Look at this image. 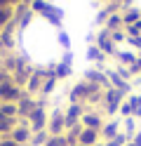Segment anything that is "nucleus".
Wrapping results in <instances>:
<instances>
[{
  "label": "nucleus",
  "mask_w": 141,
  "mask_h": 146,
  "mask_svg": "<svg viewBox=\"0 0 141 146\" xmlns=\"http://www.w3.org/2000/svg\"><path fill=\"white\" fill-rule=\"evenodd\" d=\"M125 94L120 92V90H115V87H106L103 90V99H101V111L106 113V115H115L118 111H120V106H122V102H125Z\"/></svg>",
  "instance_id": "f257e3e1"
},
{
  "label": "nucleus",
  "mask_w": 141,
  "mask_h": 146,
  "mask_svg": "<svg viewBox=\"0 0 141 146\" xmlns=\"http://www.w3.org/2000/svg\"><path fill=\"white\" fill-rule=\"evenodd\" d=\"M45 104H47L45 99H42V97H38V106L33 108V113L28 115V127H31V132H42V130H47L50 113H47Z\"/></svg>",
  "instance_id": "f03ea898"
},
{
  "label": "nucleus",
  "mask_w": 141,
  "mask_h": 146,
  "mask_svg": "<svg viewBox=\"0 0 141 146\" xmlns=\"http://www.w3.org/2000/svg\"><path fill=\"white\" fill-rule=\"evenodd\" d=\"M21 97H24V87L14 85L12 80H7V83L0 85V102L3 104H17Z\"/></svg>",
  "instance_id": "7ed1b4c3"
},
{
  "label": "nucleus",
  "mask_w": 141,
  "mask_h": 146,
  "mask_svg": "<svg viewBox=\"0 0 141 146\" xmlns=\"http://www.w3.org/2000/svg\"><path fill=\"white\" fill-rule=\"evenodd\" d=\"M85 111H87V106H85V104H68V106H66V108H64L66 130H68V127H73V125H78Z\"/></svg>",
  "instance_id": "20e7f679"
},
{
  "label": "nucleus",
  "mask_w": 141,
  "mask_h": 146,
  "mask_svg": "<svg viewBox=\"0 0 141 146\" xmlns=\"http://www.w3.org/2000/svg\"><path fill=\"white\" fill-rule=\"evenodd\" d=\"M35 106H38V99L24 92V97L17 102V118H19V120H28V115L33 113Z\"/></svg>",
  "instance_id": "39448f33"
},
{
  "label": "nucleus",
  "mask_w": 141,
  "mask_h": 146,
  "mask_svg": "<svg viewBox=\"0 0 141 146\" xmlns=\"http://www.w3.org/2000/svg\"><path fill=\"white\" fill-rule=\"evenodd\" d=\"M103 123H106V120H103V113L97 111V108H87V111L82 113V118H80V125L82 127H89V130H101Z\"/></svg>",
  "instance_id": "423d86ee"
},
{
  "label": "nucleus",
  "mask_w": 141,
  "mask_h": 146,
  "mask_svg": "<svg viewBox=\"0 0 141 146\" xmlns=\"http://www.w3.org/2000/svg\"><path fill=\"white\" fill-rule=\"evenodd\" d=\"M14 139V144H19V146H28L31 144V137H33V132H31V127H28V120H19V125L12 130V134H9Z\"/></svg>",
  "instance_id": "0eeeda50"
},
{
  "label": "nucleus",
  "mask_w": 141,
  "mask_h": 146,
  "mask_svg": "<svg viewBox=\"0 0 141 146\" xmlns=\"http://www.w3.org/2000/svg\"><path fill=\"white\" fill-rule=\"evenodd\" d=\"M47 132H50L52 137L66 132V120H64V111H61V108H54V111L50 113V120H47Z\"/></svg>",
  "instance_id": "6e6552de"
},
{
  "label": "nucleus",
  "mask_w": 141,
  "mask_h": 146,
  "mask_svg": "<svg viewBox=\"0 0 141 146\" xmlns=\"http://www.w3.org/2000/svg\"><path fill=\"white\" fill-rule=\"evenodd\" d=\"M94 45L106 54V57H115V52H118V47L113 45V40H111V33L106 31V29H101L99 33H97V40H94Z\"/></svg>",
  "instance_id": "1a4fd4ad"
},
{
  "label": "nucleus",
  "mask_w": 141,
  "mask_h": 146,
  "mask_svg": "<svg viewBox=\"0 0 141 146\" xmlns=\"http://www.w3.org/2000/svg\"><path fill=\"white\" fill-rule=\"evenodd\" d=\"M106 78H108V85L111 87H115V90H120L122 94H132V83H127V80H122L118 73H115V68H108L106 71Z\"/></svg>",
  "instance_id": "9d476101"
},
{
  "label": "nucleus",
  "mask_w": 141,
  "mask_h": 146,
  "mask_svg": "<svg viewBox=\"0 0 141 146\" xmlns=\"http://www.w3.org/2000/svg\"><path fill=\"white\" fill-rule=\"evenodd\" d=\"M82 80H87V83H92V85H99V87H103V90L111 87V85H108V78H106V71H103V68H87Z\"/></svg>",
  "instance_id": "9b49d317"
},
{
  "label": "nucleus",
  "mask_w": 141,
  "mask_h": 146,
  "mask_svg": "<svg viewBox=\"0 0 141 146\" xmlns=\"http://www.w3.org/2000/svg\"><path fill=\"white\" fill-rule=\"evenodd\" d=\"M122 130H120V123L113 118V120H106L101 125V130H99V137H101V141H111L113 137H118Z\"/></svg>",
  "instance_id": "f8f14e48"
},
{
  "label": "nucleus",
  "mask_w": 141,
  "mask_h": 146,
  "mask_svg": "<svg viewBox=\"0 0 141 146\" xmlns=\"http://www.w3.org/2000/svg\"><path fill=\"white\" fill-rule=\"evenodd\" d=\"M40 17H45V19L50 21L52 26H56V29L61 31V19H64V10H59V7H54V5L50 3V5H47V10H45V12L40 14Z\"/></svg>",
  "instance_id": "ddd939ff"
},
{
  "label": "nucleus",
  "mask_w": 141,
  "mask_h": 146,
  "mask_svg": "<svg viewBox=\"0 0 141 146\" xmlns=\"http://www.w3.org/2000/svg\"><path fill=\"white\" fill-rule=\"evenodd\" d=\"M99 141H101L99 130H89V127H82L78 144H82V146H94V144H99Z\"/></svg>",
  "instance_id": "4468645a"
},
{
  "label": "nucleus",
  "mask_w": 141,
  "mask_h": 146,
  "mask_svg": "<svg viewBox=\"0 0 141 146\" xmlns=\"http://www.w3.org/2000/svg\"><path fill=\"white\" fill-rule=\"evenodd\" d=\"M42 76H38V73L33 71L31 73V78H28V83H26V87H24V92L26 94H31V97H35V94H40V87H42Z\"/></svg>",
  "instance_id": "2eb2a0df"
},
{
  "label": "nucleus",
  "mask_w": 141,
  "mask_h": 146,
  "mask_svg": "<svg viewBox=\"0 0 141 146\" xmlns=\"http://www.w3.org/2000/svg\"><path fill=\"white\" fill-rule=\"evenodd\" d=\"M136 57H139V54L132 52V50H118V52H115V61L120 64V66H127V68L136 61Z\"/></svg>",
  "instance_id": "dca6fc26"
},
{
  "label": "nucleus",
  "mask_w": 141,
  "mask_h": 146,
  "mask_svg": "<svg viewBox=\"0 0 141 146\" xmlns=\"http://www.w3.org/2000/svg\"><path fill=\"white\" fill-rule=\"evenodd\" d=\"M87 59H89L92 64H97V66L101 68V66H103V61H106L108 57L97 47V45H87Z\"/></svg>",
  "instance_id": "f3484780"
},
{
  "label": "nucleus",
  "mask_w": 141,
  "mask_h": 146,
  "mask_svg": "<svg viewBox=\"0 0 141 146\" xmlns=\"http://www.w3.org/2000/svg\"><path fill=\"white\" fill-rule=\"evenodd\" d=\"M101 29H106L108 33H113V31H120V29H125V24H122V12H120V14H111L108 19H106V24L101 26Z\"/></svg>",
  "instance_id": "a211bd4d"
},
{
  "label": "nucleus",
  "mask_w": 141,
  "mask_h": 146,
  "mask_svg": "<svg viewBox=\"0 0 141 146\" xmlns=\"http://www.w3.org/2000/svg\"><path fill=\"white\" fill-rule=\"evenodd\" d=\"M139 19H141V10H136V7H129V10L122 12V24H125V26L136 24Z\"/></svg>",
  "instance_id": "6ab92c4d"
},
{
  "label": "nucleus",
  "mask_w": 141,
  "mask_h": 146,
  "mask_svg": "<svg viewBox=\"0 0 141 146\" xmlns=\"http://www.w3.org/2000/svg\"><path fill=\"white\" fill-rule=\"evenodd\" d=\"M80 132H82V125H80V123H78V125H73V127H68V130L64 132V137H66V141H68V146H71V144H78Z\"/></svg>",
  "instance_id": "aec40b11"
},
{
  "label": "nucleus",
  "mask_w": 141,
  "mask_h": 146,
  "mask_svg": "<svg viewBox=\"0 0 141 146\" xmlns=\"http://www.w3.org/2000/svg\"><path fill=\"white\" fill-rule=\"evenodd\" d=\"M56 83H59L56 78H45V80H42V87H40V97H42V99L50 97L54 90H56Z\"/></svg>",
  "instance_id": "412c9836"
},
{
  "label": "nucleus",
  "mask_w": 141,
  "mask_h": 146,
  "mask_svg": "<svg viewBox=\"0 0 141 146\" xmlns=\"http://www.w3.org/2000/svg\"><path fill=\"white\" fill-rule=\"evenodd\" d=\"M12 19H14V7H3V10H0V33H3V29Z\"/></svg>",
  "instance_id": "4be33fe9"
},
{
  "label": "nucleus",
  "mask_w": 141,
  "mask_h": 146,
  "mask_svg": "<svg viewBox=\"0 0 141 146\" xmlns=\"http://www.w3.org/2000/svg\"><path fill=\"white\" fill-rule=\"evenodd\" d=\"M71 71H73V66H68V64H54V76H56V80H64V78H68L71 76Z\"/></svg>",
  "instance_id": "5701e85b"
},
{
  "label": "nucleus",
  "mask_w": 141,
  "mask_h": 146,
  "mask_svg": "<svg viewBox=\"0 0 141 146\" xmlns=\"http://www.w3.org/2000/svg\"><path fill=\"white\" fill-rule=\"evenodd\" d=\"M122 132L134 139V134H136V118H125V120H122Z\"/></svg>",
  "instance_id": "b1692460"
},
{
  "label": "nucleus",
  "mask_w": 141,
  "mask_h": 146,
  "mask_svg": "<svg viewBox=\"0 0 141 146\" xmlns=\"http://www.w3.org/2000/svg\"><path fill=\"white\" fill-rule=\"evenodd\" d=\"M47 139H50V132H47V130H42V132H33L31 144H28V146H45Z\"/></svg>",
  "instance_id": "393cba45"
},
{
  "label": "nucleus",
  "mask_w": 141,
  "mask_h": 146,
  "mask_svg": "<svg viewBox=\"0 0 141 146\" xmlns=\"http://www.w3.org/2000/svg\"><path fill=\"white\" fill-rule=\"evenodd\" d=\"M0 113L5 118H17V104H3L0 102Z\"/></svg>",
  "instance_id": "a878e982"
},
{
  "label": "nucleus",
  "mask_w": 141,
  "mask_h": 146,
  "mask_svg": "<svg viewBox=\"0 0 141 146\" xmlns=\"http://www.w3.org/2000/svg\"><path fill=\"white\" fill-rule=\"evenodd\" d=\"M120 115H122V120H125V118H134V106H132L127 99L125 102H122V106H120V111H118Z\"/></svg>",
  "instance_id": "bb28decb"
},
{
  "label": "nucleus",
  "mask_w": 141,
  "mask_h": 146,
  "mask_svg": "<svg viewBox=\"0 0 141 146\" xmlns=\"http://www.w3.org/2000/svg\"><path fill=\"white\" fill-rule=\"evenodd\" d=\"M45 146H68V141H66V137L64 134H50V139H47V144Z\"/></svg>",
  "instance_id": "cd10ccee"
},
{
  "label": "nucleus",
  "mask_w": 141,
  "mask_h": 146,
  "mask_svg": "<svg viewBox=\"0 0 141 146\" xmlns=\"http://www.w3.org/2000/svg\"><path fill=\"white\" fill-rule=\"evenodd\" d=\"M47 5H50L47 0H33V3H31V12L33 14H42L47 10Z\"/></svg>",
  "instance_id": "c85d7f7f"
},
{
  "label": "nucleus",
  "mask_w": 141,
  "mask_h": 146,
  "mask_svg": "<svg viewBox=\"0 0 141 146\" xmlns=\"http://www.w3.org/2000/svg\"><path fill=\"white\" fill-rule=\"evenodd\" d=\"M56 40H59V45L64 47V52H66V50H71V38H68V33H66L64 29L56 33Z\"/></svg>",
  "instance_id": "c756f323"
},
{
  "label": "nucleus",
  "mask_w": 141,
  "mask_h": 146,
  "mask_svg": "<svg viewBox=\"0 0 141 146\" xmlns=\"http://www.w3.org/2000/svg\"><path fill=\"white\" fill-rule=\"evenodd\" d=\"M111 40H113V45L127 42V33H125V29H120V31H113V33H111Z\"/></svg>",
  "instance_id": "7c9ffc66"
},
{
  "label": "nucleus",
  "mask_w": 141,
  "mask_h": 146,
  "mask_svg": "<svg viewBox=\"0 0 141 146\" xmlns=\"http://www.w3.org/2000/svg\"><path fill=\"white\" fill-rule=\"evenodd\" d=\"M103 10L108 12V17H111V14H120V12H122V5H120V3H106Z\"/></svg>",
  "instance_id": "2f4dec72"
},
{
  "label": "nucleus",
  "mask_w": 141,
  "mask_h": 146,
  "mask_svg": "<svg viewBox=\"0 0 141 146\" xmlns=\"http://www.w3.org/2000/svg\"><path fill=\"white\" fill-rule=\"evenodd\" d=\"M127 45L132 50H139L141 52V35H134V38H127Z\"/></svg>",
  "instance_id": "473e14b6"
},
{
  "label": "nucleus",
  "mask_w": 141,
  "mask_h": 146,
  "mask_svg": "<svg viewBox=\"0 0 141 146\" xmlns=\"http://www.w3.org/2000/svg\"><path fill=\"white\" fill-rule=\"evenodd\" d=\"M61 64H68V66H73V52H71V50H66V52H64Z\"/></svg>",
  "instance_id": "72a5a7b5"
},
{
  "label": "nucleus",
  "mask_w": 141,
  "mask_h": 146,
  "mask_svg": "<svg viewBox=\"0 0 141 146\" xmlns=\"http://www.w3.org/2000/svg\"><path fill=\"white\" fill-rule=\"evenodd\" d=\"M7 80H12V73H7L3 66H0V85H3V83H7Z\"/></svg>",
  "instance_id": "f704fd0d"
},
{
  "label": "nucleus",
  "mask_w": 141,
  "mask_h": 146,
  "mask_svg": "<svg viewBox=\"0 0 141 146\" xmlns=\"http://www.w3.org/2000/svg\"><path fill=\"white\" fill-rule=\"evenodd\" d=\"M0 146H19V144H14L12 137H0Z\"/></svg>",
  "instance_id": "c9c22d12"
},
{
  "label": "nucleus",
  "mask_w": 141,
  "mask_h": 146,
  "mask_svg": "<svg viewBox=\"0 0 141 146\" xmlns=\"http://www.w3.org/2000/svg\"><path fill=\"white\" fill-rule=\"evenodd\" d=\"M106 19H108V12H106V10H99V14H97V24H106Z\"/></svg>",
  "instance_id": "e433bc0d"
},
{
  "label": "nucleus",
  "mask_w": 141,
  "mask_h": 146,
  "mask_svg": "<svg viewBox=\"0 0 141 146\" xmlns=\"http://www.w3.org/2000/svg\"><path fill=\"white\" fill-rule=\"evenodd\" d=\"M3 7H12V5H9V0H0V10H3Z\"/></svg>",
  "instance_id": "4c0bfd02"
},
{
  "label": "nucleus",
  "mask_w": 141,
  "mask_h": 146,
  "mask_svg": "<svg viewBox=\"0 0 141 146\" xmlns=\"http://www.w3.org/2000/svg\"><path fill=\"white\" fill-rule=\"evenodd\" d=\"M132 141H139V144H141V130H139V132L134 134V139H132Z\"/></svg>",
  "instance_id": "58836bf2"
},
{
  "label": "nucleus",
  "mask_w": 141,
  "mask_h": 146,
  "mask_svg": "<svg viewBox=\"0 0 141 146\" xmlns=\"http://www.w3.org/2000/svg\"><path fill=\"white\" fill-rule=\"evenodd\" d=\"M134 118H136V120H141V108H136V111H134Z\"/></svg>",
  "instance_id": "ea45409f"
},
{
  "label": "nucleus",
  "mask_w": 141,
  "mask_h": 146,
  "mask_svg": "<svg viewBox=\"0 0 141 146\" xmlns=\"http://www.w3.org/2000/svg\"><path fill=\"white\" fill-rule=\"evenodd\" d=\"M125 146H141V144H139V141H127Z\"/></svg>",
  "instance_id": "a19ab883"
},
{
  "label": "nucleus",
  "mask_w": 141,
  "mask_h": 146,
  "mask_svg": "<svg viewBox=\"0 0 141 146\" xmlns=\"http://www.w3.org/2000/svg\"><path fill=\"white\" fill-rule=\"evenodd\" d=\"M108 3H120V5H122V3H125V0H108Z\"/></svg>",
  "instance_id": "79ce46f5"
},
{
  "label": "nucleus",
  "mask_w": 141,
  "mask_h": 146,
  "mask_svg": "<svg viewBox=\"0 0 141 146\" xmlns=\"http://www.w3.org/2000/svg\"><path fill=\"white\" fill-rule=\"evenodd\" d=\"M94 146H106V141H99V144H94Z\"/></svg>",
  "instance_id": "37998d69"
},
{
  "label": "nucleus",
  "mask_w": 141,
  "mask_h": 146,
  "mask_svg": "<svg viewBox=\"0 0 141 146\" xmlns=\"http://www.w3.org/2000/svg\"><path fill=\"white\" fill-rule=\"evenodd\" d=\"M21 3H26V5H31V3H33V0H21Z\"/></svg>",
  "instance_id": "c03bdc74"
},
{
  "label": "nucleus",
  "mask_w": 141,
  "mask_h": 146,
  "mask_svg": "<svg viewBox=\"0 0 141 146\" xmlns=\"http://www.w3.org/2000/svg\"><path fill=\"white\" fill-rule=\"evenodd\" d=\"M71 146H82V144H71Z\"/></svg>",
  "instance_id": "a18cd8bd"
}]
</instances>
